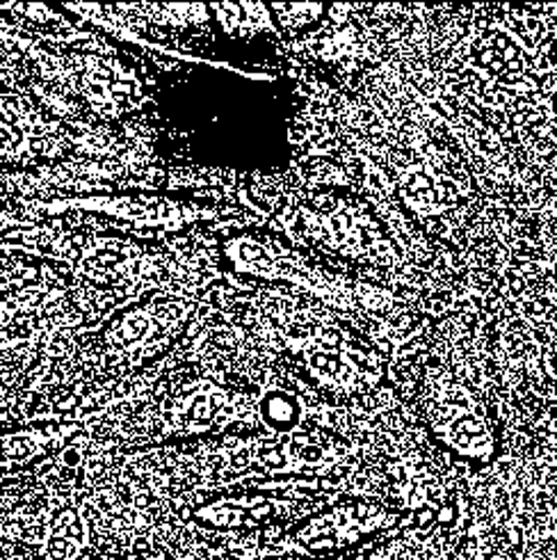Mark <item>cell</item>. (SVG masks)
<instances>
[{
	"label": "cell",
	"mask_w": 557,
	"mask_h": 560,
	"mask_svg": "<svg viewBox=\"0 0 557 560\" xmlns=\"http://www.w3.org/2000/svg\"><path fill=\"white\" fill-rule=\"evenodd\" d=\"M469 560H483V558H469Z\"/></svg>",
	"instance_id": "6da1fadb"
}]
</instances>
